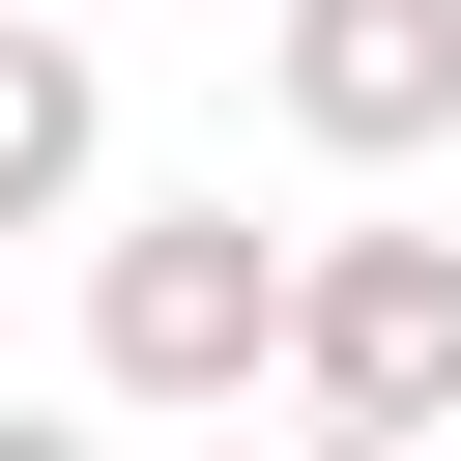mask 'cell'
I'll use <instances>...</instances> for the list:
<instances>
[{
  "label": "cell",
  "instance_id": "obj_3",
  "mask_svg": "<svg viewBox=\"0 0 461 461\" xmlns=\"http://www.w3.org/2000/svg\"><path fill=\"white\" fill-rule=\"evenodd\" d=\"M259 86H288L317 173H403V144H461V0H288Z\"/></svg>",
  "mask_w": 461,
  "mask_h": 461
},
{
  "label": "cell",
  "instance_id": "obj_6",
  "mask_svg": "<svg viewBox=\"0 0 461 461\" xmlns=\"http://www.w3.org/2000/svg\"><path fill=\"white\" fill-rule=\"evenodd\" d=\"M288 461H403V432H288Z\"/></svg>",
  "mask_w": 461,
  "mask_h": 461
},
{
  "label": "cell",
  "instance_id": "obj_1",
  "mask_svg": "<svg viewBox=\"0 0 461 461\" xmlns=\"http://www.w3.org/2000/svg\"><path fill=\"white\" fill-rule=\"evenodd\" d=\"M86 403H173V432L288 403V230H230V202H115V230H86Z\"/></svg>",
  "mask_w": 461,
  "mask_h": 461
},
{
  "label": "cell",
  "instance_id": "obj_5",
  "mask_svg": "<svg viewBox=\"0 0 461 461\" xmlns=\"http://www.w3.org/2000/svg\"><path fill=\"white\" fill-rule=\"evenodd\" d=\"M0 461H115V403H0Z\"/></svg>",
  "mask_w": 461,
  "mask_h": 461
},
{
  "label": "cell",
  "instance_id": "obj_2",
  "mask_svg": "<svg viewBox=\"0 0 461 461\" xmlns=\"http://www.w3.org/2000/svg\"><path fill=\"white\" fill-rule=\"evenodd\" d=\"M288 403L461 461V230H288Z\"/></svg>",
  "mask_w": 461,
  "mask_h": 461
},
{
  "label": "cell",
  "instance_id": "obj_4",
  "mask_svg": "<svg viewBox=\"0 0 461 461\" xmlns=\"http://www.w3.org/2000/svg\"><path fill=\"white\" fill-rule=\"evenodd\" d=\"M86 173H115V86H86V29L0 0V230H86Z\"/></svg>",
  "mask_w": 461,
  "mask_h": 461
}]
</instances>
